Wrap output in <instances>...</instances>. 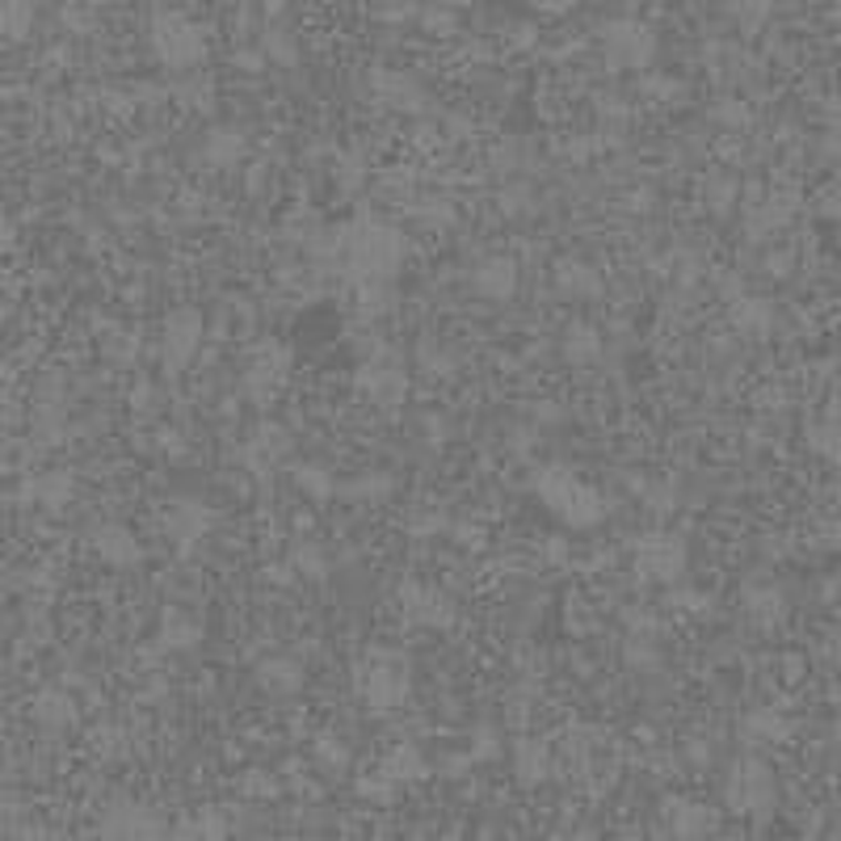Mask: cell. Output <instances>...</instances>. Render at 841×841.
Returning a JSON list of instances; mask_svg holds the SVG:
<instances>
[]
</instances>
